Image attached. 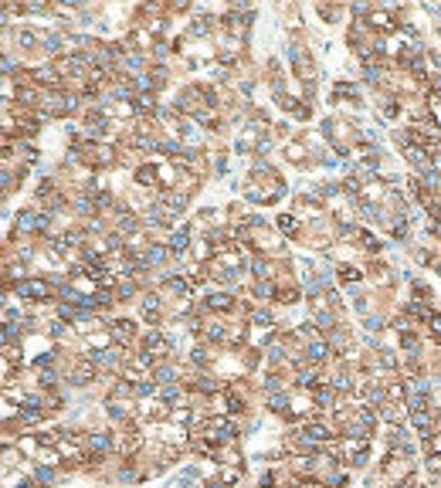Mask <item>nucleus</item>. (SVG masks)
<instances>
[{"mask_svg":"<svg viewBox=\"0 0 441 488\" xmlns=\"http://www.w3.org/2000/svg\"><path fill=\"white\" fill-rule=\"evenodd\" d=\"M153 380H156V383H163V387H170L173 380H177V370L163 363V367H156V370H153Z\"/></svg>","mask_w":441,"mask_h":488,"instance_id":"obj_7","label":"nucleus"},{"mask_svg":"<svg viewBox=\"0 0 441 488\" xmlns=\"http://www.w3.org/2000/svg\"><path fill=\"white\" fill-rule=\"evenodd\" d=\"M133 231H136V217L126 214L122 220H119V235H133Z\"/></svg>","mask_w":441,"mask_h":488,"instance_id":"obj_11","label":"nucleus"},{"mask_svg":"<svg viewBox=\"0 0 441 488\" xmlns=\"http://www.w3.org/2000/svg\"><path fill=\"white\" fill-rule=\"evenodd\" d=\"M34 482H41V485H51V482H55V471H51V468H44V465H41V468L34 471Z\"/></svg>","mask_w":441,"mask_h":488,"instance_id":"obj_9","label":"nucleus"},{"mask_svg":"<svg viewBox=\"0 0 441 488\" xmlns=\"http://www.w3.org/2000/svg\"><path fill=\"white\" fill-rule=\"evenodd\" d=\"M122 65H129L133 72H143V68H146V61H143V55H129V58H122Z\"/></svg>","mask_w":441,"mask_h":488,"instance_id":"obj_12","label":"nucleus"},{"mask_svg":"<svg viewBox=\"0 0 441 488\" xmlns=\"http://www.w3.org/2000/svg\"><path fill=\"white\" fill-rule=\"evenodd\" d=\"M279 227H282V231H286V235H295V217H279Z\"/></svg>","mask_w":441,"mask_h":488,"instance_id":"obj_17","label":"nucleus"},{"mask_svg":"<svg viewBox=\"0 0 441 488\" xmlns=\"http://www.w3.org/2000/svg\"><path fill=\"white\" fill-rule=\"evenodd\" d=\"M326 356H329V346L323 343V339H319V343H309V346H306V360L312 363V367H316V363H323Z\"/></svg>","mask_w":441,"mask_h":488,"instance_id":"obj_4","label":"nucleus"},{"mask_svg":"<svg viewBox=\"0 0 441 488\" xmlns=\"http://www.w3.org/2000/svg\"><path fill=\"white\" fill-rule=\"evenodd\" d=\"M255 292L262 295V298H271V295H275V285H271V282H258V285H255Z\"/></svg>","mask_w":441,"mask_h":488,"instance_id":"obj_15","label":"nucleus"},{"mask_svg":"<svg viewBox=\"0 0 441 488\" xmlns=\"http://www.w3.org/2000/svg\"><path fill=\"white\" fill-rule=\"evenodd\" d=\"M113 329H115V332H113V339H115V343H122V339L129 343V339L136 336V326H133V322H126V319H122V322H115Z\"/></svg>","mask_w":441,"mask_h":488,"instance_id":"obj_5","label":"nucleus"},{"mask_svg":"<svg viewBox=\"0 0 441 488\" xmlns=\"http://www.w3.org/2000/svg\"><path fill=\"white\" fill-rule=\"evenodd\" d=\"M14 292L27 295V298H48V285H44V282H18Z\"/></svg>","mask_w":441,"mask_h":488,"instance_id":"obj_2","label":"nucleus"},{"mask_svg":"<svg viewBox=\"0 0 441 488\" xmlns=\"http://www.w3.org/2000/svg\"><path fill=\"white\" fill-rule=\"evenodd\" d=\"M217 383H221V380H214V376H204V380H200L197 387H200V393H214V390H217Z\"/></svg>","mask_w":441,"mask_h":488,"instance_id":"obj_14","label":"nucleus"},{"mask_svg":"<svg viewBox=\"0 0 441 488\" xmlns=\"http://www.w3.org/2000/svg\"><path fill=\"white\" fill-rule=\"evenodd\" d=\"M153 390H156V387L150 383V380H139V383H136V397H150Z\"/></svg>","mask_w":441,"mask_h":488,"instance_id":"obj_16","label":"nucleus"},{"mask_svg":"<svg viewBox=\"0 0 441 488\" xmlns=\"http://www.w3.org/2000/svg\"><path fill=\"white\" fill-rule=\"evenodd\" d=\"M85 444H89L92 451H98V454H106V451L113 448V437H109L106 430H92V434L85 437Z\"/></svg>","mask_w":441,"mask_h":488,"instance_id":"obj_3","label":"nucleus"},{"mask_svg":"<svg viewBox=\"0 0 441 488\" xmlns=\"http://www.w3.org/2000/svg\"><path fill=\"white\" fill-rule=\"evenodd\" d=\"M187 244H191V235H187V231H177V235L170 237V254H184Z\"/></svg>","mask_w":441,"mask_h":488,"instance_id":"obj_6","label":"nucleus"},{"mask_svg":"<svg viewBox=\"0 0 441 488\" xmlns=\"http://www.w3.org/2000/svg\"><path fill=\"white\" fill-rule=\"evenodd\" d=\"M286 404H288L286 393H271V397H269V407H271V410H282Z\"/></svg>","mask_w":441,"mask_h":488,"instance_id":"obj_13","label":"nucleus"},{"mask_svg":"<svg viewBox=\"0 0 441 488\" xmlns=\"http://www.w3.org/2000/svg\"><path fill=\"white\" fill-rule=\"evenodd\" d=\"M228 295H214V298H207V305H211V309H228Z\"/></svg>","mask_w":441,"mask_h":488,"instance_id":"obj_18","label":"nucleus"},{"mask_svg":"<svg viewBox=\"0 0 441 488\" xmlns=\"http://www.w3.org/2000/svg\"><path fill=\"white\" fill-rule=\"evenodd\" d=\"M381 326H384L381 315H366V329H381Z\"/></svg>","mask_w":441,"mask_h":488,"instance_id":"obj_19","label":"nucleus"},{"mask_svg":"<svg viewBox=\"0 0 441 488\" xmlns=\"http://www.w3.org/2000/svg\"><path fill=\"white\" fill-rule=\"evenodd\" d=\"M160 397H163V400H167V404H173V400H180V397H184V390H180V387H163V390H160Z\"/></svg>","mask_w":441,"mask_h":488,"instance_id":"obj_10","label":"nucleus"},{"mask_svg":"<svg viewBox=\"0 0 441 488\" xmlns=\"http://www.w3.org/2000/svg\"><path fill=\"white\" fill-rule=\"evenodd\" d=\"M431 329H435V336H441V315H431Z\"/></svg>","mask_w":441,"mask_h":488,"instance_id":"obj_21","label":"nucleus"},{"mask_svg":"<svg viewBox=\"0 0 441 488\" xmlns=\"http://www.w3.org/2000/svg\"><path fill=\"white\" fill-rule=\"evenodd\" d=\"M4 72H7V75H14V58H11V55H4Z\"/></svg>","mask_w":441,"mask_h":488,"instance_id":"obj_20","label":"nucleus"},{"mask_svg":"<svg viewBox=\"0 0 441 488\" xmlns=\"http://www.w3.org/2000/svg\"><path fill=\"white\" fill-rule=\"evenodd\" d=\"M41 44H44V51H58V48H61V34L51 31V34H44V38H41Z\"/></svg>","mask_w":441,"mask_h":488,"instance_id":"obj_8","label":"nucleus"},{"mask_svg":"<svg viewBox=\"0 0 441 488\" xmlns=\"http://www.w3.org/2000/svg\"><path fill=\"white\" fill-rule=\"evenodd\" d=\"M204 434H207L211 441H221V444H224V441H234L238 430H234V424H231L228 417H211V421L204 424Z\"/></svg>","mask_w":441,"mask_h":488,"instance_id":"obj_1","label":"nucleus"}]
</instances>
